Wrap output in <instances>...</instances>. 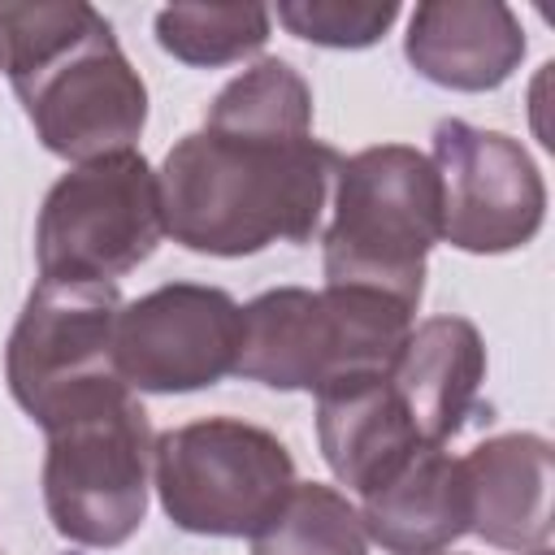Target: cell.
Masks as SVG:
<instances>
[{"instance_id": "16", "label": "cell", "mask_w": 555, "mask_h": 555, "mask_svg": "<svg viewBox=\"0 0 555 555\" xmlns=\"http://www.w3.org/2000/svg\"><path fill=\"white\" fill-rule=\"evenodd\" d=\"M251 555H369L360 507L321 481H295L273 520L251 538Z\"/></svg>"}, {"instance_id": "20", "label": "cell", "mask_w": 555, "mask_h": 555, "mask_svg": "<svg viewBox=\"0 0 555 555\" xmlns=\"http://www.w3.org/2000/svg\"><path fill=\"white\" fill-rule=\"evenodd\" d=\"M429 555H447V551H429Z\"/></svg>"}, {"instance_id": "2", "label": "cell", "mask_w": 555, "mask_h": 555, "mask_svg": "<svg viewBox=\"0 0 555 555\" xmlns=\"http://www.w3.org/2000/svg\"><path fill=\"white\" fill-rule=\"evenodd\" d=\"M0 69L48 152L74 165L134 152L147 87L91 4H0Z\"/></svg>"}, {"instance_id": "1", "label": "cell", "mask_w": 555, "mask_h": 555, "mask_svg": "<svg viewBox=\"0 0 555 555\" xmlns=\"http://www.w3.org/2000/svg\"><path fill=\"white\" fill-rule=\"evenodd\" d=\"M338 165L343 156L312 139L304 74L269 56L225 82L204 126L169 147L156 173L165 234L204 256L308 243Z\"/></svg>"}, {"instance_id": "3", "label": "cell", "mask_w": 555, "mask_h": 555, "mask_svg": "<svg viewBox=\"0 0 555 555\" xmlns=\"http://www.w3.org/2000/svg\"><path fill=\"white\" fill-rule=\"evenodd\" d=\"M438 243V173L425 152L382 143L347 156L325 225V286H360L416 312L425 256Z\"/></svg>"}, {"instance_id": "18", "label": "cell", "mask_w": 555, "mask_h": 555, "mask_svg": "<svg viewBox=\"0 0 555 555\" xmlns=\"http://www.w3.org/2000/svg\"><path fill=\"white\" fill-rule=\"evenodd\" d=\"M273 13L295 39H308L321 48H369L395 26L399 4L395 0H282Z\"/></svg>"}, {"instance_id": "6", "label": "cell", "mask_w": 555, "mask_h": 555, "mask_svg": "<svg viewBox=\"0 0 555 555\" xmlns=\"http://www.w3.org/2000/svg\"><path fill=\"white\" fill-rule=\"evenodd\" d=\"M152 486L178 529L256 538L291 494L295 460L269 429L208 416L156 438Z\"/></svg>"}, {"instance_id": "7", "label": "cell", "mask_w": 555, "mask_h": 555, "mask_svg": "<svg viewBox=\"0 0 555 555\" xmlns=\"http://www.w3.org/2000/svg\"><path fill=\"white\" fill-rule=\"evenodd\" d=\"M113 282H43L30 291L4 351L17 408L48 434L78 408L121 390Z\"/></svg>"}, {"instance_id": "8", "label": "cell", "mask_w": 555, "mask_h": 555, "mask_svg": "<svg viewBox=\"0 0 555 555\" xmlns=\"http://www.w3.org/2000/svg\"><path fill=\"white\" fill-rule=\"evenodd\" d=\"M165 234L156 169L139 152L74 165L52 182L39 225L35 260L43 282H113L139 269Z\"/></svg>"}, {"instance_id": "9", "label": "cell", "mask_w": 555, "mask_h": 555, "mask_svg": "<svg viewBox=\"0 0 555 555\" xmlns=\"http://www.w3.org/2000/svg\"><path fill=\"white\" fill-rule=\"evenodd\" d=\"M429 165L438 173V238L451 247L499 256L542 230L546 186L512 134L460 117L438 121Z\"/></svg>"}, {"instance_id": "17", "label": "cell", "mask_w": 555, "mask_h": 555, "mask_svg": "<svg viewBox=\"0 0 555 555\" xmlns=\"http://www.w3.org/2000/svg\"><path fill=\"white\" fill-rule=\"evenodd\" d=\"M269 22L264 4H169L156 13V43L182 65L217 69L260 52Z\"/></svg>"}, {"instance_id": "4", "label": "cell", "mask_w": 555, "mask_h": 555, "mask_svg": "<svg viewBox=\"0 0 555 555\" xmlns=\"http://www.w3.org/2000/svg\"><path fill=\"white\" fill-rule=\"evenodd\" d=\"M412 330V308L360 286H282L243 308L234 373L273 390H325L338 377L386 373Z\"/></svg>"}, {"instance_id": "13", "label": "cell", "mask_w": 555, "mask_h": 555, "mask_svg": "<svg viewBox=\"0 0 555 555\" xmlns=\"http://www.w3.org/2000/svg\"><path fill=\"white\" fill-rule=\"evenodd\" d=\"M403 52L412 69L438 87L494 91L516 74L525 30L499 0H429L416 4Z\"/></svg>"}, {"instance_id": "11", "label": "cell", "mask_w": 555, "mask_h": 555, "mask_svg": "<svg viewBox=\"0 0 555 555\" xmlns=\"http://www.w3.org/2000/svg\"><path fill=\"white\" fill-rule=\"evenodd\" d=\"M460 464L468 486V533L516 555L551 542L555 455L542 434H499Z\"/></svg>"}, {"instance_id": "15", "label": "cell", "mask_w": 555, "mask_h": 555, "mask_svg": "<svg viewBox=\"0 0 555 555\" xmlns=\"http://www.w3.org/2000/svg\"><path fill=\"white\" fill-rule=\"evenodd\" d=\"M364 538L390 555L447 551L468 533L464 464L442 447H416L377 490L360 499Z\"/></svg>"}, {"instance_id": "10", "label": "cell", "mask_w": 555, "mask_h": 555, "mask_svg": "<svg viewBox=\"0 0 555 555\" xmlns=\"http://www.w3.org/2000/svg\"><path fill=\"white\" fill-rule=\"evenodd\" d=\"M243 308L221 286L169 282L117 312V373L130 390L186 395L234 373Z\"/></svg>"}, {"instance_id": "12", "label": "cell", "mask_w": 555, "mask_h": 555, "mask_svg": "<svg viewBox=\"0 0 555 555\" xmlns=\"http://www.w3.org/2000/svg\"><path fill=\"white\" fill-rule=\"evenodd\" d=\"M386 382L399 395L416 438L425 447H442L460 434L486 382V347L477 325L464 317H429L412 325L395 364L386 369Z\"/></svg>"}, {"instance_id": "14", "label": "cell", "mask_w": 555, "mask_h": 555, "mask_svg": "<svg viewBox=\"0 0 555 555\" xmlns=\"http://www.w3.org/2000/svg\"><path fill=\"white\" fill-rule=\"evenodd\" d=\"M317 442L338 486L360 499L425 447L386 373H356L317 390Z\"/></svg>"}, {"instance_id": "19", "label": "cell", "mask_w": 555, "mask_h": 555, "mask_svg": "<svg viewBox=\"0 0 555 555\" xmlns=\"http://www.w3.org/2000/svg\"><path fill=\"white\" fill-rule=\"evenodd\" d=\"M525 555H551V546H542V551H525Z\"/></svg>"}, {"instance_id": "5", "label": "cell", "mask_w": 555, "mask_h": 555, "mask_svg": "<svg viewBox=\"0 0 555 555\" xmlns=\"http://www.w3.org/2000/svg\"><path fill=\"white\" fill-rule=\"evenodd\" d=\"M152 451L156 438L130 386L52 425L43 503L56 533L78 546H121L147 516Z\"/></svg>"}]
</instances>
